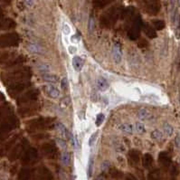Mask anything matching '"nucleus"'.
Masks as SVG:
<instances>
[{
	"label": "nucleus",
	"mask_w": 180,
	"mask_h": 180,
	"mask_svg": "<svg viewBox=\"0 0 180 180\" xmlns=\"http://www.w3.org/2000/svg\"><path fill=\"white\" fill-rule=\"evenodd\" d=\"M31 77H32V71L29 67H22L10 72H2L0 75L1 81L5 85L28 81Z\"/></svg>",
	"instance_id": "f257e3e1"
},
{
	"label": "nucleus",
	"mask_w": 180,
	"mask_h": 180,
	"mask_svg": "<svg viewBox=\"0 0 180 180\" xmlns=\"http://www.w3.org/2000/svg\"><path fill=\"white\" fill-rule=\"evenodd\" d=\"M20 125L19 119L14 115H9L0 123V141L7 138V136Z\"/></svg>",
	"instance_id": "f03ea898"
},
{
	"label": "nucleus",
	"mask_w": 180,
	"mask_h": 180,
	"mask_svg": "<svg viewBox=\"0 0 180 180\" xmlns=\"http://www.w3.org/2000/svg\"><path fill=\"white\" fill-rule=\"evenodd\" d=\"M55 119L50 117H41L31 120L27 122V129L30 131H39L51 129L54 125Z\"/></svg>",
	"instance_id": "7ed1b4c3"
},
{
	"label": "nucleus",
	"mask_w": 180,
	"mask_h": 180,
	"mask_svg": "<svg viewBox=\"0 0 180 180\" xmlns=\"http://www.w3.org/2000/svg\"><path fill=\"white\" fill-rule=\"evenodd\" d=\"M38 97H39V91L37 89H31L17 98L16 102H17V105L19 106L27 105L30 103L35 102Z\"/></svg>",
	"instance_id": "20e7f679"
},
{
	"label": "nucleus",
	"mask_w": 180,
	"mask_h": 180,
	"mask_svg": "<svg viewBox=\"0 0 180 180\" xmlns=\"http://www.w3.org/2000/svg\"><path fill=\"white\" fill-rule=\"evenodd\" d=\"M28 146L27 139H22L20 140V142H18L17 144H15L13 149L10 150V152L8 154V159L10 161H14L17 158H19L20 157H22V155L24 152L27 150V148Z\"/></svg>",
	"instance_id": "39448f33"
},
{
	"label": "nucleus",
	"mask_w": 180,
	"mask_h": 180,
	"mask_svg": "<svg viewBox=\"0 0 180 180\" xmlns=\"http://www.w3.org/2000/svg\"><path fill=\"white\" fill-rule=\"evenodd\" d=\"M20 37L15 33H9L0 36V48L14 47L19 44Z\"/></svg>",
	"instance_id": "423d86ee"
},
{
	"label": "nucleus",
	"mask_w": 180,
	"mask_h": 180,
	"mask_svg": "<svg viewBox=\"0 0 180 180\" xmlns=\"http://www.w3.org/2000/svg\"><path fill=\"white\" fill-rule=\"evenodd\" d=\"M29 87H31V83L29 81L12 83L7 85V92L11 97L14 98L18 95H21V93Z\"/></svg>",
	"instance_id": "0eeeda50"
},
{
	"label": "nucleus",
	"mask_w": 180,
	"mask_h": 180,
	"mask_svg": "<svg viewBox=\"0 0 180 180\" xmlns=\"http://www.w3.org/2000/svg\"><path fill=\"white\" fill-rule=\"evenodd\" d=\"M38 159V151L35 148H29L27 149V150L24 152L21 158L22 164L25 166L32 165L35 163Z\"/></svg>",
	"instance_id": "6e6552de"
},
{
	"label": "nucleus",
	"mask_w": 180,
	"mask_h": 180,
	"mask_svg": "<svg viewBox=\"0 0 180 180\" xmlns=\"http://www.w3.org/2000/svg\"><path fill=\"white\" fill-rule=\"evenodd\" d=\"M41 152L44 157H46L47 158H51V159L55 158L58 154L55 145H54L53 143H49V142L42 145Z\"/></svg>",
	"instance_id": "1a4fd4ad"
},
{
	"label": "nucleus",
	"mask_w": 180,
	"mask_h": 180,
	"mask_svg": "<svg viewBox=\"0 0 180 180\" xmlns=\"http://www.w3.org/2000/svg\"><path fill=\"white\" fill-rule=\"evenodd\" d=\"M19 138V135H14L12 138L8 140H6L5 143H3L2 145H0V157H4L6 156L7 153L10 152V150L13 149L14 145L16 144V141Z\"/></svg>",
	"instance_id": "9d476101"
},
{
	"label": "nucleus",
	"mask_w": 180,
	"mask_h": 180,
	"mask_svg": "<svg viewBox=\"0 0 180 180\" xmlns=\"http://www.w3.org/2000/svg\"><path fill=\"white\" fill-rule=\"evenodd\" d=\"M39 109H40V106L38 104H36L35 102H34V103H30V104L26 105L25 107L21 108L18 111V112L22 117H28V116H32V115L35 114L37 111H39Z\"/></svg>",
	"instance_id": "9b49d317"
},
{
	"label": "nucleus",
	"mask_w": 180,
	"mask_h": 180,
	"mask_svg": "<svg viewBox=\"0 0 180 180\" xmlns=\"http://www.w3.org/2000/svg\"><path fill=\"white\" fill-rule=\"evenodd\" d=\"M35 177L37 180H53V174L45 166H40L36 169Z\"/></svg>",
	"instance_id": "f8f14e48"
},
{
	"label": "nucleus",
	"mask_w": 180,
	"mask_h": 180,
	"mask_svg": "<svg viewBox=\"0 0 180 180\" xmlns=\"http://www.w3.org/2000/svg\"><path fill=\"white\" fill-rule=\"evenodd\" d=\"M171 157L166 151H162L158 155V163L164 169H168L171 166Z\"/></svg>",
	"instance_id": "ddd939ff"
},
{
	"label": "nucleus",
	"mask_w": 180,
	"mask_h": 180,
	"mask_svg": "<svg viewBox=\"0 0 180 180\" xmlns=\"http://www.w3.org/2000/svg\"><path fill=\"white\" fill-rule=\"evenodd\" d=\"M27 61V58L25 55H18L14 56L12 59H10L6 63V68H10V67H14L17 65H21L24 63H26Z\"/></svg>",
	"instance_id": "4468645a"
},
{
	"label": "nucleus",
	"mask_w": 180,
	"mask_h": 180,
	"mask_svg": "<svg viewBox=\"0 0 180 180\" xmlns=\"http://www.w3.org/2000/svg\"><path fill=\"white\" fill-rule=\"evenodd\" d=\"M112 56L113 60L116 63H120L121 62L122 58V53H121V45L120 43H115L113 44L112 48Z\"/></svg>",
	"instance_id": "2eb2a0df"
},
{
	"label": "nucleus",
	"mask_w": 180,
	"mask_h": 180,
	"mask_svg": "<svg viewBox=\"0 0 180 180\" xmlns=\"http://www.w3.org/2000/svg\"><path fill=\"white\" fill-rule=\"evenodd\" d=\"M43 89H44V92L47 94V96H49L50 98L57 99V98L60 96V91L56 88L55 85H53V84L45 85L43 87Z\"/></svg>",
	"instance_id": "dca6fc26"
},
{
	"label": "nucleus",
	"mask_w": 180,
	"mask_h": 180,
	"mask_svg": "<svg viewBox=\"0 0 180 180\" xmlns=\"http://www.w3.org/2000/svg\"><path fill=\"white\" fill-rule=\"evenodd\" d=\"M129 162L133 165H138L140 162V153L136 149H131L129 152Z\"/></svg>",
	"instance_id": "f3484780"
},
{
	"label": "nucleus",
	"mask_w": 180,
	"mask_h": 180,
	"mask_svg": "<svg viewBox=\"0 0 180 180\" xmlns=\"http://www.w3.org/2000/svg\"><path fill=\"white\" fill-rule=\"evenodd\" d=\"M32 177V170L28 167H23L17 176V180H30Z\"/></svg>",
	"instance_id": "a211bd4d"
},
{
	"label": "nucleus",
	"mask_w": 180,
	"mask_h": 180,
	"mask_svg": "<svg viewBox=\"0 0 180 180\" xmlns=\"http://www.w3.org/2000/svg\"><path fill=\"white\" fill-rule=\"evenodd\" d=\"M96 86L97 89L100 92H105L109 89L110 84L108 83V81L104 78V77H99L96 81Z\"/></svg>",
	"instance_id": "6ab92c4d"
},
{
	"label": "nucleus",
	"mask_w": 180,
	"mask_h": 180,
	"mask_svg": "<svg viewBox=\"0 0 180 180\" xmlns=\"http://www.w3.org/2000/svg\"><path fill=\"white\" fill-rule=\"evenodd\" d=\"M84 65V62H83V58L80 56H74L72 59V66L73 69L75 70L76 72H80L82 71Z\"/></svg>",
	"instance_id": "aec40b11"
},
{
	"label": "nucleus",
	"mask_w": 180,
	"mask_h": 180,
	"mask_svg": "<svg viewBox=\"0 0 180 180\" xmlns=\"http://www.w3.org/2000/svg\"><path fill=\"white\" fill-rule=\"evenodd\" d=\"M12 107L8 103H5L1 108H0V118H6L7 116L10 115L12 112Z\"/></svg>",
	"instance_id": "412c9836"
},
{
	"label": "nucleus",
	"mask_w": 180,
	"mask_h": 180,
	"mask_svg": "<svg viewBox=\"0 0 180 180\" xmlns=\"http://www.w3.org/2000/svg\"><path fill=\"white\" fill-rule=\"evenodd\" d=\"M14 57V53L12 52H0V64L6 63L10 59Z\"/></svg>",
	"instance_id": "4be33fe9"
},
{
	"label": "nucleus",
	"mask_w": 180,
	"mask_h": 180,
	"mask_svg": "<svg viewBox=\"0 0 180 180\" xmlns=\"http://www.w3.org/2000/svg\"><path fill=\"white\" fill-rule=\"evenodd\" d=\"M148 180H161V172L158 168L152 169L149 175H148Z\"/></svg>",
	"instance_id": "5701e85b"
},
{
	"label": "nucleus",
	"mask_w": 180,
	"mask_h": 180,
	"mask_svg": "<svg viewBox=\"0 0 180 180\" xmlns=\"http://www.w3.org/2000/svg\"><path fill=\"white\" fill-rule=\"evenodd\" d=\"M143 166L146 168H150L153 165V157L149 153H146L143 156V160H142Z\"/></svg>",
	"instance_id": "b1692460"
},
{
	"label": "nucleus",
	"mask_w": 180,
	"mask_h": 180,
	"mask_svg": "<svg viewBox=\"0 0 180 180\" xmlns=\"http://www.w3.org/2000/svg\"><path fill=\"white\" fill-rule=\"evenodd\" d=\"M55 127L56 129L59 130V132H60V134L63 136V139H67V138H69L70 134H69V131L67 130V129L65 128V126L63 124H62V123H56L55 125Z\"/></svg>",
	"instance_id": "393cba45"
},
{
	"label": "nucleus",
	"mask_w": 180,
	"mask_h": 180,
	"mask_svg": "<svg viewBox=\"0 0 180 180\" xmlns=\"http://www.w3.org/2000/svg\"><path fill=\"white\" fill-rule=\"evenodd\" d=\"M138 118L141 121H148L151 118V114L146 109H140L138 111Z\"/></svg>",
	"instance_id": "a878e982"
},
{
	"label": "nucleus",
	"mask_w": 180,
	"mask_h": 180,
	"mask_svg": "<svg viewBox=\"0 0 180 180\" xmlns=\"http://www.w3.org/2000/svg\"><path fill=\"white\" fill-rule=\"evenodd\" d=\"M120 129L127 134H132L133 133V126L129 123H123L120 126Z\"/></svg>",
	"instance_id": "bb28decb"
},
{
	"label": "nucleus",
	"mask_w": 180,
	"mask_h": 180,
	"mask_svg": "<svg viewBox=\"0 0 180 180\" xmlns=\"http://www.w3.org/2000/svg\"><path fill=\"white\" fill-rule=\"evenodd\" d=\"M43 79L47 82V83H57L59 78L55 74H50V73H45L43 75Z\"/></svg>",
	"instance_id": "cd10ccee"
},
{
	"label": "nucleus",
	"mask_w": 180,
	"mask_h": 180,
	"mask_svg": "<svg viewBox=\"0 0 180 180\" xmlns=\"http://www.w3.org/2000/svg\"><path fill=\"white\" fill-rule=\"evenodd\" d=\"M61 161H62L63 165L68 166L70 164V161H71V154L69 152H67V151L63 153L62 158H61Z\"/></svg>",
	"instance_id": "c85d7f7f"
},
{
	"label": "nucleus",
	"mask_w": 180,
	"mask_h": 180,
	"mask_svg": "<svg viewBox=\"0 0 180 180\" xmlns=\"http://www.w3.org/2000/svg\"><path fill=\"white\" fill-rule=\"evenodd\" d=\"M151 138L155 140H161L163 138V134L159 129H155L151 133Z\"/></svg>",
	"instance_id": "c756f323"
},
{
	"label": "nucleus",
	"mask_w": 180,
	"mask_h": 180,
	"mask_svg": "<svg viewBox=\"0 0 180 180\" xmlns=\"http://www.w3.org/2000/svg\"><path fill=\"white\" fill-rule=\"evenodd\" d=\"M110 175L114 178H120L122 177V172H121L117 168H111L110 169Z\"/></svg>",
	"instance_id": "7c9ffc66"
},
{
	"label": "nucleus",
	"mask_w": 180,
	"mask_h": 180,
	"mask_svg": "<svg viewBox=\"0 0 180 180\" xmlns=\"http://www.w3.org/2000/svg\"><path fill=\"white\" fill-rule=\"evenodd\" d=\"M163 129H164V132L166 133L168 137L172 136V134L174 132V129H173V127L171 125L168 124V123H165L164 126H163Z\"/></svg>",
	"instance_id": "2f4dec72"
},
{
	"label": "nucleus",
	"mask_w": 180,
	"mask_h": 180,
	"mask_svg": "<svg viewBox=\"0 0 180 180\" xmlns=\"http://www.w3.org/2000/svg\"><path fill=\"white\" fill-rule=\"evenodd\" d=\"M14 23L11 21H3L0 22V29H10L14 27Z\"/></svg>",
	"instance_id": "473e14b6"
},
{
	"label": "nucleus",
	"mask_w": 180,
	"mask_h": 180,
	"mask_svg": "<svg viewBox=\"0 0 180 180\" xmlns=\"http://www.w3.org/2000/svg\"><path fill=\"white\" fill-rule=\"evenodd\" d=\"M135 128H136V130L142 134V133H145L146 132V128H145V125L143 124L142 122H137L135 124Z\"/></svg>",
	"instance_id": "72a5a7b5"
},
{
	"label": "nucleus",
	"mask_w": 180,
	"mask_h": 180,
	"mask_svg": "<svg viewBox=\"0 0 180 180\" xmlns=\"http://www.w3.org/2000/svg\"><path fill=\"white\" fill-rule=\"evenodd\" d=\"M145 33H146V35H147L149 37H150V38H155V37H157L156 32H155L151 27L146 28V29H145Z\"/></svg>",
	"instance_id": "f704fd0d"
},
{
	"label": "nucleus",
	"mask_w": 180,
	"mask_h": 180,
	"mask_svg": "<svg viewBox=\"0 0 180 180\" xmlns=\"http://www.w3.org/2000/svg\"><path fill=\"white\" fill-rule=\"evenodd\" d=\"M92 170H93V158H92L88 164V178H91L92 176Z\"/></svg>",
	"instance_id": "c9c22d12"
},
{
	"label": "nucleus",
	"mask_w": 180,
	"mask_h": 180,
	"mask_svg": "<svg viewBox=\"0 0 180 180\" xmlns=\"http://www.w3.org/2000/svg\"><path fill=\"white\" fill-rule=\"evenodd\" d=\"M104 119H105L104 114H102V113L98 114L97 118H96V121H95V124H96V126L99 127V126H100V125L102 124V122H103Z\"/></svg>",
	"instance_id": "e433bc0d"
},
{
	"label": "nucleus",
	"mask_w": 180,
	"mask_h": 180,
	"mask_svg": "<svg viewBox=\"0 0 180 180\" xmlns=\"http://www.w3.org/2000/svg\"><path fill=\"white\" fill-rule=\"evenodd\" d=\"M98 134H99V131H95L91 137H90V139H89V146L90 147H92L96 141V138H97Z\"/></svg>",
	"instance_id": "4c0bfd02"
},
{
	"label": "nucleus",
	"mask_w": 180,
	"mask_h": 180,
	"mask_svg": "<svg viewBox=\"0 0 180 180\" xmlns=\"http://www.w3.org/2000/svg\"><path fill=\"white\" fill-rule=\"evenodd\" d=\"M93 29H94V20H93V18H90L89 19V25H88V30H89V32L90 33H92V31H93Z\"/></svg>",
	"instance_id": "58836bf2"
},
{
	"label": "nucleus",
	"mask_w": 180,
	"mask_h": 180,
	"mask_svg": "<svg viewBox=\"0 0 180 180\" xmlns=\"http://www.w3.org/2000/svg\"><path fill=\"white\" fill-rule=\"evenodd\" d=\"M56 143H57L58 146H60L63 149L66 148V142H65V140L63 139H56Z\"/></svg>",
	"instance_id": "ea45409f"
},
{
	"label": "nucleus",
	"mask_w": 180,
	"mask_h": 180,
	"mask_svg": "<svg viewBox=\"0 0 180 180\" xmlns=\"http://www.w3.org/2000/svg\"><path fill=\"white\" fill-rule=\"evenodd\" d=\"M155 27H156V28H157L158 30H161V29L164 28L165 24H164V22H162V21H158V22L155 23Z\"/></svg>",
	"instance_id": "a19ab883"
},
{
	"label": "nucleus",
	"mask_w": 180,
	"mask_h": 180,
	"mask_svg": "<svg viewBox=\"0 0 180 180\" xmlns=\"http://www.w3.org/2000/svg\"><path fill=\"white\" fill-rule=\"evenodd\" d=\"M38 68H39V70L41 71L42 72H46L49 71V65H47V64H40L38 66Z\"/></svg>",
	"instance_id": "79ce46f5"
},
{
	"label": "nucleus",
	"mask_w": 180,
	"mask_h": 180,
	"mask_svg": "<svg viewBox=\"0 0 180 180\" xmlns=\"http://www.w3.org/2000/svg\"><path fill=\"white\" fill-rule=\"evenodd\" d=\"M61 86L63 90H66L67 89V86H68V81L66 78H63L61 82Z\"/></svg>",
	"instance_id": "37998d69"
},
{
	"label": "nucleus",
	"mask_w": 180,
	"mask_h": 180,
	"mask_svg": "<svg viewBox=\"0 0 180 180\" xmlns=\"http://www.w3.org/2000/svg\"><path fill=\"white\" fill-rule=\"evenodd\" d=\"M175 145L178 149H180V135L178 134L176 137H175Z\"/></svg>",
	"instance_id": "c03bdc74"
},
{
	"label": "nucleus",
	"mask_w": 180,
	"mask_h": 180,
	"mask_svg": "<svg viewBox=\"0 0 180 180\" xmlns=\"http://www.w3.org/2000/svg\"><path fill=\"white\" fill-rule=\"evenodd\" d=\"M29 49H30V51L33 52V53H36V52L38 51V47H37L35 44H34V43H31V44L29 45Z\"/></svg>",
	"instance_id": "a18cd8bd"
},
{
	"label": "nucleus",
	"mask_w": 180,
	"mask_h": 180,
	"mask_svg": "<svg viewBox=\"0 0 180 180\" xmlns=\"http://www.w3.org/2000/svg\"><path fill=\"white\" fill-rule=\"evenodd\" d=\"M171 173H172L173 175H175V176L178 174V169L177 166H172V168H171Z\"/></svg>",
	"instance_id": "49530a36"
},
{
	"label": "nucleus",
	"mask_w": 180,
	"mask_h": 180,
	"mask_svg": "<svg viewBox=\"0 0 180 180\" xmlns=\"http://www.w3.org/2000/svg\"><path fill=\"white\" fill-rule=\"evenodd\" d=\"M125 180H138L132 174H128L127 176H126V179Z\"/></svg>",
	"instance_id": "de8ad7c7"
},
{
	"label": "nucleus",
	"mask_w": 180,
	"mask_h": 180,
	"mask_svg": "<svg viewBox=\"0 0 180 180\" xmlns=\"http://www.w3.org/2000/svg\"><path fill=\"white\" fill-rule=\"evenodd\" d=\"M25 2H26V5L29 7H31L35 4V0H25Z\"/></svg>",
	"instance_id": "09e8293b"
},
{
	"label": "nucleus",
	"mask_w": 180,
	"mask_h": 180,
	"mask_svg": "<svg viewBox=\"0 0 180 180\" xmlns=\"http://www.w3.org/2000/svg\"><path fill=\"white\" fill-rule=\"evenodd\" d=\"M148 43L146 41H144V43H142V42H140V43H139V47H146V46H148Z\"/></svg>",
	"instance_id": "8fccbe9b"
},
{
	"label": "nucleus",
	"mask_w": 180,
	"mask_h": 180,
	"mask_svg": "<svg viewBox=\"0 0 180 180\" xmlns=\"http://www.w3.org/2000/svg\"><path fill=\"white\" fill-rule=\"evenodd\" d=\"M63 29H64V30H63V32H64L65 34H69L70 27L67 26V25H64V26H63Z\"/></svg>",
	"instance_id": "3c124183"
},
{
	"label": "nucleus",
	"mask_w": 180,
	"mask_h": 180,
	"mask_svg": "<svg viewBox=\"0 0 180 180\" xmlns=\"http://www.w3.org/2000/svg\"><path fill=\"white\" fill-rule=\"evenodd\" d=\"M2 95H3V94H1V93H0V101H1L2 100H4V97H3Z\"/></svg>",
	"instance_id": "603ef678"
},
{
	"label": "nucleus",
	"mask_w": 180,
	"mask_h": 180,
	"mask_svg": "<svg viewBox=\"0 0 180 180\" xmlns=\"http://www.w3.org/2000/svg\"><path fill=\"white\" fill-rule=\"evenodd\" d=\"M179 103H180V95H179Z\"/></svg>",
	"instance_id": "864d4df0"
},
{
	"label": "nucleus",
	"mask_w": 180,
	"mask_h": 180,
	"mask_svg": "<svg viewBox=\"0 0 180 180\" xmlns=\"http://www.w3.org/2000/svg\"><path fill=\"white\" fill-rule=\"evenodd\" d=\"M0 180H3V179H0Z\"/></svg>",
	"instance_id": "5fc2aeb1"
}]
</instances>
